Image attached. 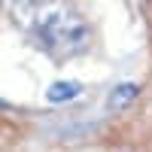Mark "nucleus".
I'll return each instance as SVG.
<instances>
[{"instance_id": "obj_1", "label": "nucleus", "mask_w": 152, "mask_h": 152, "mask_svg": "<svg viewBox=\"0 0 152 152\" xmlns=\"http://www.w3.org/2000/svg\"><path fill=\"white\" fill-rule=\"evenodd\" d=\"M31 34L43 46V52L55 61H67L79 55L88 46L91 28L82 18V12L67 0H40L31 9Z\"/></svg>"}, {"instance_id": "obj_2", "label": "nucleus", "mask_w": 152, "mask_h": 152, "mask_svg": "<svg viewBox=\"0 0 152 152\" xmlns=\"http://www.w3.org/2000/svg\"><path fill=\"white\" fill-rule=\"evenodd\" d=\"M79 91H82L79 82H55V85H49L46 100H49V104H67V100H73Z\"/></svg>"}, {"instance_id": "obj_4", "label": "nucleus", "mask_w": 152, "mask_h": 152, "mask_svg": "<svg viewBox=\"0 0 152 152\" xmlns=\"http://www.w3.org/2000/svg\"><path fill=\"white\" fill-rule=\"evenodd\" d=\"M0 6H3V0H0Z\"/></svg>"}, {"instance_id": "obj_3", "label": "nucleus", "mask_w": 152, "mask_h": 152, "mask_svg": "<svg viewBox=\"0 0 152 152\" xmlns=\"http://www.w3.org/2000/svg\"><path fill=\"white\" fill-rule=\"evenodd\" d=\"M137 91H140V88L137 85H119V88H113V94H110V104H107V113H122L125 107L131 104V100L137 97Z\"/></svg>"}]
</instances>
